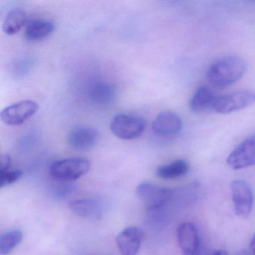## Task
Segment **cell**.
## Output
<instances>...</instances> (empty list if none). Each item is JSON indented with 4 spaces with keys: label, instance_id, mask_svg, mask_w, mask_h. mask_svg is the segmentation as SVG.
<instances>
[{
    "label": "cell",
    "instance_id": "cell-1",
    "mask_svg": "<svg viewBox=\"0 0 255 255\" xmlns=\"http://www.w3.org/2000/svg\"><path fill=\"white\" fill-rule=\"evenodd\" d=\"M246 64L237 56L218 59L207 71L209 81L218 88H226L238 81L246 72Z\"/></svg>",
    "mask_w": 255,
    "mask_h": 255
},
{
    "label": "cell",
    "instance_id": "cell-2",
    "mask_svg": "<svg viewBox=\"0 0 255 255\" xmlns=\"http://www.w3.org/2000/svg\"><path fill=\"white\" fill-rule=\"evenodd\" d=\"M90 168V162L85 158H68L53 162L50 174L58 181L69 183L86 175Z\"/></svg>",
    "mask_w": 255,
    "mask_h": 255
},
{
    "label": "cell",
    "instance_id": "cell-3",
    "mask_svg": "<svg viewBox=\"0 0 255 255\" xmlns=\"http://www.w3.org/2000/svg\"><path fill=\"white\" fill-rule=\"evenodd\" d=\"M136 195L150 212L165 208L168 205L174 198V190L143 182L137 186Z\"/></svg>",
    "mask_w": 255,
    "mask_h": 255
},
{
    "label": "cell",
    "instance_id": "cell-4",
    "mask_svg": "<svg viewBox=\"0 0 255 255\" xmlns=\"http://www.w3.org/2000/svg\"><path fill=\"white\" fill-rule=\"evenodd\" d=\"M112 132L118 138L132 140L139 137L146 128V122L142 118L131 115L116 116L110 125Z\"/></svg>",
    "mask_w": 255,
    "mask_h": 255
},
{
    "label": "cell",
    "instance_id": "cell-5",
    "mask_svg": "<svg viewBox=\"0 0 255 255\" xmlns=\"http://www.w3.org/2000/svg\"><path fill=\"white\" fill-rule=\"evenodd\" d=\"M255 104V92L237 91L223 96L216 97L213 109L217 113H227L238 111Z\"/></svg>",
    "mask_w": 255,
    "mask_h": 255
},
{
    "label": "cell",
    "instance_id": "cell-6",
    "mask_svg": "<svg viewBox=\"0 0 255 255\" xmlns=\"http://www.w3.org/2000/svg\"><path fill=\"white\" fill-rule=\"evenodd\" d=\"M231 196L236 214L242 219H246L253 208V191L250 185L243 180H235L231 183Z\"/></svg>",
    "mask_w": 255,
    "mask_h": 255
},
{
    "label": "cell",
    "instance_id": "cell-7",
    "mask_svg": "<svg viewBox=\"0 0 255 255\" xmlns=\"http://www.w3.org/2000/svg\"><path fill=\"white\" fill-rule=\"evenodd\" d=\"M39 105L32 100H24L8 106L4 109L1 114V120L5 125L16 126L22 125L31 119L38 112Z\"/></svg>",
    "mask_w": 255,
    "mask_h": 255
},
{
    "label": "cell",
    "instance_id": "cell-8",
    "mask_svg": "<svg viewBox=\"0 0 255 255\" xmlns=\"http://www.w3.org/2000/svg\"><path fill=\"white\" fill-rule=\"evenodd\" d=\"M227 163L239 170L255 165V135L242 141L228 156Z\"/></svg>",
    "mask_w": 255,
    "mask_h": 255
},
{
    "label": "cell",
    "instance_id": "cell-9",
    "mask_svg": "<svg viewBox=\"0 0 255 255\" xmlns=\"http://www.w3.org/2000/svg\"><path fill=\"white\" fill-rule=\"evenodd\" d=\"M179 246L184 255H199L201 240L198 229L191 222H183L177 230Z\"/></svg>",
    "mask_w": 255,
    "mask_h": 255
},
{
    "label": "cell",
    "instance_id": "cell-10",
    "mask_svg": "<svg viewBox=\"0 0 255 255\" xmlns=\"http://www.w3.org/2000/svg\"><path fill=\"white\" fill-rule=\"evenodd\" d=\"M142 240V231L137 227L125 228L116 237V243L122 255H136Z\"/></svg>",
    "mask_w": 255,
    "mask_h": 255
},
{
    "label": "cell",
    "instance_id": "cell-11",
    "mask_svg": "<svg viewBox=\"0 0 255 255\" xmlns=\"http://www.w3.org/2000/svg\"><path fill=\"white\" fill-rule=\"evenodd\" d=\"M99 138V132L95 128L82 126L77 127L71 130L68 141L72 148L87 150L95 147Z\"/></svg>",
    "mask_w": 255,
    "mask_h": 255
},
{
    "label": "cell",
    "instance_id": "cell-12",
    "mask_svg": "<svg viewBox=\"0 0 255 255\" xmlns=\"http://www.w3.org/2000/svg\"><path fill=\"white\" fill-rule=\"evenodd\" d=\"M182 126L181 119L178 115L171 111H165L156 116L152 128L156 135L170 136L178 133L181 130Z\"/></svg>",
    "mask_w": 255,
    "mask_h": 255
},
{
    "label": "cell",
    "instance_id": "cell-13",
    "mask_svg": "<svg viewBox=\"0 0 255 255\" xmlns=\"http://www.w3.org/2000/svg\"><path fill=\"white\" fill-rule=\"evenodd\" d=\"M89 96L91 101L95 105L107 107L115 101L116 88L107 82H96L89 89Z\"/></svg>",
    "mask_w": 255,
    "mask_h": 255
},
{
    "label": "cell",
    "instance_id": "cell-14",
    "mask_svg": "<svg viewBox=\"0 0 255 255\" xmlns=\"http://www.w3.org/2000/svg\"><path fill=\"white\" fill-rule=\"evenodd\" d=\"M68 207L74 214L79 217L101 219L103 216L102 207L95 200H75L69 203Z\"/></svg>",
    "mask_w": 255,
    "mask_h": 255
},
{
    "label": "cell",
    "instance_id": "cell-15",
    "mask_svg": "<svg viewBox=\"0 0 255 255\" xmlns=\"http://www.w3.org/2000/svg\"><path fill=\"white\" fill-rule=\"evenodd\" d=\"M216 97L211 89L207 86H201L197 89L190 101V108L195 113L204 111L213 107Z\"/></svg>",
    "mask_w": 255,
    "mask_h": 255
},
{
    "label": "cell",
    "instance_id": "cell-16",
    "mask_svg": "<svg viewBox=\"0 0 255 255\" xmlns=\"http://www.w3.org/2000/svg\"><path fill=\"white\" fill-rule=\"evenodd\" d=\"M189 171V165L186 160L178 159L166 165H160L156 169V175L165 180H172L186 175Z\"/></svg>",
    "mask_w": 255,
    "mask_h": 255
},
{
    "label": "cell",
    "instance_id": "cell-17",
    "mask_svg": "<svg viewBox=\"0 0 255 255\" xmlns=\"http://www.w3.org/2000/svg\"><path fill=\"white\" fill-rule=\"evenodd\" d=\"M55 24L47 20H35L28 23L25 35L30 41H38L49 36L55 30Z\"/></svg>",
    "mask_w": 255,
    "mask_h": 255
},
{
    "label": "cell",
    "instance_id": "cell-18",
    "mask_svg": "<svg viewBox=\"0 0 255 255\" xmlns=\"http://www.w3.org/2000/svg\"><path fill=\"white\" fill-rule=\"evenodd\" d=\"M26 21L24 11L18 8L11 10L7 13L2 23V29L8 35H15L20 32Z\"/></svg>",
    "mask_w": 255,
    "mask_h": 255
},
{
    "label": "cell",
    "instance_id": "cell-19",
    "mask_svg": "<svg viewBox=\"0 0 255 255\" xmlns=\"http://www.w3.org/2000/svg\"><path fill=\"white\" fill-rule=\"evenodd\" d=\"M23 233L18 230L10 231L0 238V254L7 255L17 247L23 240Z\"/></svg>",
    "mask_w": 255,
    "mask_h": 255
},
{
    "label": "cell",
    "instance_id": "cell-20",
    "mask_svg": "<svg viewBox=\"0 0 255 255\" xmlns=\"http://www.w3.org/2000/svg\"><path fill=\"white\" fill-rule=\"evenodd\" d=\"M23 175L20 170L11 169L0 171V187L2 188L8 185L17 182Z\"/></svg>",
    "mask_w": 255,
    "mask_h": 255
},
{
    "label": "cell",
    "instance_id": "cell-21",
    "mask_svg": "<svg viewBox=\"0 0 255 255\" xmlns=\"http://www.w3.org/2000/svg\"><path fill=\"white\" fill-rule=\"evenodd\" d=\"M11 166H12V162H11V157L8 155L2 156L0 161V171L11 169Z\"/></svg>",
    "mask_w": 255,
    "mask_h": 255
},
{
    "label": "cell",
    "instance_id": "cell-22",
    "mask_svg": "<svg viewBox=\"0 0 255 255\" xmlns=\"http://www.w3.org/2000/svg\"><path fill=\"white\" fill-rule=\"evenodd\" d=\"M207 255H228V254L226 251L222 250V249H218V250H214L213 252H210Z\"/></svg>",
    "mask_w": 255,
    "mask_h": 255
},
{
    "label": "cell",
    "instance_id": "cell-23",
    "mask_svg": "<svg viewBox=\"0 0 255 255\" xmlns=\"http://www.w3.org/2000/svg\"><path fill=\"white\" fill-rule=\"evenodd\" d=\"M251 253L252 255H255V234L252 239V242H251Z\"/></svg>",
    "mask_w": 255,
    "mask_h": 255
},
{
    "label": "cell",
    "instance_id": "cell-24",
    "mask_svg": "<svg viewBox=\"0 0 255 255\" xmlns=\"http://www.w3.org/2000/svg\"><path fill=\"white\" fill-rule=\"evenodd\" d=\"M237 255H252V253L249 252H247L246 250L241 251V252H239Z\"/></svg>",
    "mask_w": 255,
    "mask_h": 255
}]
</instances>
